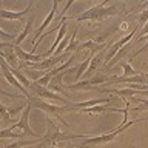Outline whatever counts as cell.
Returning <instances> with one entry per match:
<instances>
[{
    "label": "cell",
    "instance_id": "obj_26",
    "mask_svg": "<svg viewBox=\"0 0 148 148\" xmlns=\"http://www.w3.org/2000/svg\"><path fill=\"white\" fill-rule=\"evenodd\" d=\"M119 28H120V29H127V28H128V23H127V22L120 23V26H119Z\"/></svg>",
    "mask_w": 148,
    "mask_h": 148
},
{
    "label": "cell",
    "instance_id": "obj_24",
    "mask_svg": "<svg viewBox=\"0 0 148 148\" xmlns=\"http://www.w3.org/2000/svg\"><path fill=\"white\" fill-rule=\"evenodd\" d=\"M20 110H25V106H17V108H9V110H8V113H9V116L12 117V116H16V114H17Z\"/></svg>",
    "mask_w": 148,
    "mask_h": 148
},
{
    "label": "cell",
    "instance_id": "obj_7",
    "mask_svg": "<svg viewBox=\"0 0 148 148\" xmlns=\"http://www.w3.org/2000/svg\"><path fill=\"white\" fill-rule=\"evenodd\" d=\"M71 54H65V53L62 56H51V57H46L39 63H32L31 66H32V69H37V71H49V68L56 66L59 62H62V60H65Z\"/></svg>",
    "mask_w": 148,
    "mask_h": 148
},
{
    "label": "cell",
    "instance_id": "obj_14",
    "mask_svg": "<svg viewBox=\"0 0 148 148\" xmlns=\"http://www.w3.org/2000/svg\"><path fill=\"white\" fill-rule=\"evenodd\" d=\"M32 22H34V17H29V20H28V22L25 23V28H23V31L17 36L16 42H14V46H20V43L26 39L28 34H29V32L32 31Z\"/></svg>",
    "mask_w": 148,
    "mask_h": 148
},
{
    "label": "cell",
    "instance_id": "obj_22",
    "mask_svg": "<svg viewBox=\"0 0 148 148\" xmlns=\"http://www.w3.org/2000/svg\"><path fill=\"white\" fill-rule=\"evenodd\" d=\"M25 74H28V77L34 79V82H36V80H39L42 76H45V73H43V71H29V69H26Z\"/></svg>",
    "mask_w": 148,
    "mask_h": 148
},
{
    "label": "cell",
    "instance_id": "obj_15",
    "mask_svg": "<svg viewBox=\"0 0 148 148\" xmlns=\"http://www.w3.org/2000/svg\"><path fill=\"white\" fill-rule=\"evenodd\" d=\"M11 73L14 74V77H16L17 80L22 83V85H25L26 90H29V86H31V80H29V79H28V77L25 76V74H23V73L20 71V69H17V68H11Z\"/></svg>",
    "mask_w": 148,
    "mask_h": 148
},
{
    "label": "cell",
    "instance_id": "obj_2",
    "mask_svg": "<svg viewBox=\"0 0 148 148\" xmlns=\"http://www.w3.org/2000/svg\"><path fill=\"white\" fill-rule=\"evenodd\" d=\"M143 120H148V117H147V119L130 120V122H127V123H122L120 127H117V128L114 130V131H111V133H106V134H102V136L85 137V139H83V142H82L79 147H76V148H83V147H86V145H102V143H108V142H111V140H114V139L117 137L120 133H123L125 130H127V128H130L131 125H134V123H140V122H143Z\"/></svg>",
    "mask_w": 148,
    "mask_h": 148
},
{
    "label": "cell",
    "instance_id": "obj_27",
    "mask_svg": "<svg viewBox=\"0 0 148 148\" xmlns=\"http://www.w3.org/2000/svg\"><path fill=\"white\" fill-rule=\"evenodd\" d=\"M145 40L148 42V34H147V36H143L142 39H139V40H137V43H140V42H145Z\"/></svg>",
    "mask_w": 148,
    "mask_h": 148
},
{
    "label": "cell",
    "instance_id": "obj_25",
    "mask_svg": "<svg viewBox=\"0 0 148 148\" xmlns=\"http://www.w3.org/2000/svg\"><path fill=\"white\" fill-rule=\"evenodd\" d=\"M11 46H14V43H6V42H0V49H5V48H11Z\"/></svg>",
    "mask_w": 148,
    "mask_h": 148
},
{
    "label": "cell",
    "instance_id": "obj_9",
    "mask_svg": "<svg viewBox=\"0 0 148 148\" xmlns=\"http://www.w3.org/2000/svg\"><path fill=\"white\" fill-rule=\"evenodd\" d=\"M57 6H59V2H57V0H54V2H53V8H51L49 14H48V16L45 17V20L42 22L40 28H39V29H37V31L34 32V40H32V45H34L36 42L40 39V36L43 34V31L46 29V28H48V25H49V23L54 20V17H56V12H57Z\"/></svg>",
    "mask_w": 148,
    "mask_h": 148
},
{
    "label": "cell",
    "instance_id": "obj_12",
    "mask_svg": "<svg viewBox=\"0 0 148 148\" xmlns=\"http://www.w3.org/2000/svg\"><path fill=\"white\" fill-rule=\"evenodd\" d=\"M14 46H11V48H5V51H0V57H3V60L8 63L9 68H17L20 69V60H18L16 51L12 49Z\"/></svg>",
    "mask_w": 148,
    "mask_h": 148
},
{
    "label": "cell",
    "instance_id": "obj_19",
    "mask_svg": "<svg viewBox=\"0 0 148 148\" xmlns=\"http://www.w3.org/2000/svg\"><path fill=\"white\" fill-rule=\"evenodd\" d=\"M131 99H133V100H137V102H140V105L134 108V111H136V113H142V111H148V99H147V97H137V96H136V99H134V97H131ZM131 99H130V100H131Z\"/></svg>",
    "mask_w": 148,
    "mask_h": 148
},
{
    "label": "cell",
    "instance_id": "obj_29",
    "mask_svg": "<svg viewBox=\"0 0 148 148\" xmlns=\"http://www.w3.org/2000/svg\"><path fill=\"white\" fill-rule=\"evenodd\" d=\"M0 142H2V139H0Z\"/></svg>",
    "mask_w": 148,
    "mask_h": 148
},
{
    "label": "cell",
    "instance_id": "obj_18",
    "mask_svg": "<svg viewBox=\"0 0 148 148\" xmlns=\"http://www.w3.org/2000/svg\"><path fill=\"white\" fill-rule=\"evenodd\" d=\"M23 136H25V134L14 133V131H11L9 128L0 130V139H20V137H23Z\"/></svg>",
    "mask_w": 148,
    "mask_h": 148
},
{
    "label": "cell",
    "instance_id": "obj_13",
    "mask_svg": "<svg viewBox=\"0 0 148 148\" xmlns=\"http://www.w3.org/2000/svg\"><path fill=\"white\" fill-rule=\"evenodd\" d=\"M113 99V96L111 97H103V99H91V100H86V102H77V103H73L71 106L76 110H85V108H91V106H96V105H105V103H110Z\"/></svg>",
    "mask_w": 148,
    "mask_h": 148
},
{
    "label": "cell",
    "instance_id": "obj_4",
    "mask_svg": "<svg viewBox=\"0 0 148 148\" xmlns=\"http://www.w3.org/2000/svg\"><path fill=\"white\" fill-rule=\"evenodd\" d=\"M29 91L34 92L36 97H39V99H51V100H59V102H62V103H68V100L65 99L62 94H57V92L49 91L46 86H42L37 82H31Z\"/></svg>",
    "mask_w": 148,
    "mask_h": 148
},
{
    "label": "cell",
    "instance_id": "obj_11",
    "mask_svg": "<svg viewBox=\"0 0 148 148\" xmlns=\"http://www.w3.org/2000/svg\"><path fill=\"white\" fill-rule=\"evenodd\" d=\"M32 3H34V2H29V3H28V6L25 9H22V11H8V9H2V8H0V17L6 18V20H23V17L29 12Z\"/></svg>",
    "mask_w": 148,
    "mask_h": 148
},
{
    "label": "cell",
    "instance_id": "obj_1",
    "mask_svg": "<svg viewBox=\"0 0 148 148\" xmlns=\"http://www.w3.org/2000/svg\"><path fill=\"white\" fill-rule=\"evenodd\" d=\"M119 14V9L116 5H110L108 6V2H102L96 6H92L90 9H86L85 12H82L80 16L76 17L77 22H83V20H94V22H100L106 17H113V16H117Z\"/></svg>",
    "mask_w": 148,
    "mask_h": 148
},
{
    "label": "cell",
    "instance_id": "obj_8",
    "mask_svg": "<svg viewBox=\"0 0 148 148\" xmlns=\"http://www.w3.org/2000/svg\"><path fill=\"white\" fill-rule=\"evenodd\" d=\"M136 32H137V28H136V29H133L131 32H130V34L123 36L122 39H119L117 42H116V43H113V45H111V49L108 51V54H106V57H105L106 63H108V62H111V59H113L114 56H116V54H117L120 49L123 48V46H127V45L130 43V42H131V39H133L134 36H136Z\"/></svg>",
    "mask_w": 148,
    "mask_h": 148
},
{
    "label": "cell",
    "instance_id": "obj_21",
    "mask_svg": "<svg viewBox=\"0 0 148 148\" xmlns=\"http://www.w3.org/2000/svg\"><path fill=\"white\" fill-rule=\"evenodd\" d=\"M17 39V36L9 34V32H5L2 28H0V42H6V43H14Z\"/></svg>",
    "mask_w": 148,
    "mask_h": 148
},
{
    "label": "cell",
    "instance_id": "obj_10",
    "mask_svg": "<svg viewBox=\"0 0 148 148\" xmlns=\"http://www.w3.org/2000/svg\"><path fill=\"white\" fill-rule=\"evenodd\" d=\"M66 28H68V23H66V17H63V20H62V25H60L59 28V32H57V37H56V40H54V43L51 45V48L46 51V53L43 54V57H51V56L54 54V51L57 49V46L60 45V42H62L65 37H66Z\"/></svg>",
    "mask_w": 148,
    "mask_h": 148
},
{
    "label": "cell",
    "instance_id": "obj_30",
    "mask_svg": "<svg viewBox=\"0 0 148 148\" xmlns=\"http://www.w3.org/2000/svg\"><path fill=\"white\" fill-rule=\"evenodd\" d=\"M0 120H2V119H0Z\"/></svg>",
    "mask_w": 148,
    "mask_h": 148
},
{
    "label": "cell",
    "instance_id": "obj_28",
    "mask_svg": "<svg viewBox=\"0 0 148 148\" xmlns=\"http://www.w3.org/2000/svg\"><path fill=\"white\" fill-rule=\"evenodd\" d=\"M143 76H145V79H147V82H148V74H143Z\"/></svg>",
    "mask_w": 148,
    "mask_h": 148
},
{
    "label": "cell",
    "instance_id": "obj_16",
    "mask_svg": "<svg viewBox=\"0 0 148 148\" xmlns=\"http://www.w3.org/2000/svg\"><path fill=\"white\" fill-rule=\"evenodd\" d=\"M100 62H102V56H100V54H96L94 57L91 59V62H90V66H88L86 73H85V76H86V77H90L91 74H92V73H94L97 68L100 66Z\"/></svg>",
    "mask_w": 148,
    "mask_h": 148
},
{
    "label": "cell",
    "instance_id": "obj_6",
    "mask_svg": "<svg viewBox=\"0 0 148 148\" xmlns=\"http://www.w3.org/2000/svg\"><path fill=\"white\" fill-rule=\"evenodd\" d=\"M0 68H2L3 77L6 79V82H8V83H11L12 86H16V88H18V90H20V91L23 92V96H25V97H29V94H28V90H26V88H25V86L22 85L20 82L17 80L16 77H14V74L11 73V68L8 66V63L5 62V60H3V57H0Z\"/></svg>",
    "mask_w": 148,
    "mask_h": 148
},
{
    "label": "cell",
    "instance_id": "obj_5",
    "mask_svg": "<svg viewBox=\"0 0 148 148\" xmlns=\"http://www.w3.org/2000/svg\"><path fill=\"white\" fill-rule=\"evenodd\" d=\"M31 105L28 103L26 102V105H25V111H23V114H22V119L18 120V122H16V123H12L11 127H8L9 130H16V128H20L22 131H23V134H25V136H32V137H36L37 134L32 131L31 130V127H29V113H31Z\"/></svg>",
    "mask_w": 148,
    "mask_h": 148
},
{
    "label": "cell",
    "instance_id": "obj_3",
    "mask_svg": "<svg viewBox=\"0 0 148 148\" xmlns=\"http://www.w3.org/2000/svg\"><path fill=\"white\" fill-rule=\"evenodd\" d=\"M28 103L31 105V108H39V110H42V111H45L46 116H48V114H53L54 117L59 120V122H62V125H68V123L59 116L60 113H65V111H66V108H65V106L53 105V103H49V102H45V100L39 99V97H31V96L28 97Z\"/></svg>",
    "mask_w": 148,
    "mask_h": 148
},
{
    "label": "cell",
    "instance_id": "obj_20",
    "mask_svg": "<svg viewBox=\"0 0 148 148\" xmlns=\"http://www.w3.org/2000/svg\"><path fill=\"white\" fill-rule=\"evenodd\" d=\"M131 17L136 18V20L139 22V26H145L148 23V8L143 9L140 14H136V16H131Z\"/></svg>",
    "mask_w": 148,
    "mask_h": 148
},
{
    "label": "cell",
    "instance_id": "obj_17",
    "mask_svg": "<svg viewBox=\"0 0 148 148\" xmlns=\"http://www.w3.org/2000/svg\"><path fill=\"white\" fill-rule=\"evenodd\" d=\"M122 68H123V76L122 77H134V76H139V71H136L131 65H130V62H123L122 63Z\"/></svg>",
    "mask_w": 148,
    "mask_h": 148
},
{
    "label": "cell",
    "instance_id": "obj_23",
    "mask_svg": "<svg viewBox=\"0 0 148 148\" xmlns=\"http://www.w3.org/2000/svg\"><path fill=\"white\" fill-rule=\"evenodd\" d=\"M145 51H148V43H147L145 46H142V48H140V49H137V51H134V53H133L131 56H130V59H128V62H130V63H131V60H133V59H136V57H137V56H139V54H142V53H145Z\"/></svg>",
    "mask_w": 148,
    "mask_h": 148
}]
</instances>
